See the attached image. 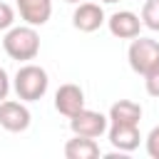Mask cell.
I'll list each match as a JSON object with an SVG mask.
<instances>
[{
  "instance_id": "1",
  "label": "cell",
  "mask_w": 159,
  "mask_h": 159,
  "mask_svg": "<svg viewBox=\"0 0 159 159\" xmlns=\"http://www.w3.org/2000/svg\"><path fill=\"white\" fill-rule=\"evenodd\" d=\"M2 50L10 60L17 62H30L37 57L40 52V35L35 25H12L10 30H5L2 37Z\"/></svg>"
},
{
  "instance_id": "2",
  "label": "cell",
  "mask_w": 159,
  "mask_h": 159,
  "mask_svg": "<svg viewBox=\"0 0 159 159\" xmlns=\"http://www.w3.org/2000/svg\"><path fill=\"white\" fill-rule=\"evenodd\" d=\"M47 87H50L47 70L40 67V65H32V62L22 65L15 72V77H12V89H15L17 99H22V102H37V99H42L45 92H47Z\"/></svg>"
},
{
  "instance_id": "3",
  "label": "cell",
  "mask_w": 159,
  "mask_h": 159,
  "mask_svg": "<svg viewBox=\"0 0 159 159\" xmlns=\"http://www.w3.org/2000/svg\"><path fill=\"white\" fill-rule=\"evenodd\" d=\"M127 60H129V67H132V72H137V75H147L149 72V67L159 60V42L157 40H152V37H134L132 40V45H129V50H127Z\"/></svg>"
},
{
  "instance_id": "4",
  "label": "cell",
  "mask_w": 159,
  "mask_h": 159,
  "mask_svg": "<svg viewBox=\"0 0 159 159\" xmlns=\"http://www.w3.org/2000/svg\"><path fill=\"white\" fill-rule=\"evenodd\" d=\"M70 129L72 134H80V137H102L107 129H109V117H104L102 112H94V109H80L75 117H70Z\"/></svg>"
},
{
  "instance_id": "5",
  "label": "cell",
  "mask_w": 159,
  "mask_h": 159,
  "mask_svg": "<svg viewBox=\"0 0 159 159\" xmlns=\"http://www.w3.org/2000/svg\"><path fill=\"white\" fill-rule=\"evenodd\" d=\"M30 122H32V114L22 99L20 102L17 99H2L0 102V127L5 132H12V134L25 132L30 127Z\"/></svg>"
},
{
  "instance_id": "6",
  "label": "cell",
  "mask_w": 159,
  "mask_h": 159,
  "mask_svg": "<svg viewBox=\"0 0 159 159\" xmlns=\"http://www.w3.org/2000/svg\"><path fill=\"white\" fill-rule=\"evenodd\" d=\"M107 22V15L99 2H77L72 12V25L80 32H94Z\"/></svg>"
},
{
  "instance_id": "7",
  "label": "cell",
  "mask_w": 159,
  "mask_h": 159,
  "mask_svg": "<svg viewBox=\"0 0 159 159\" xmlns=\"http://www.w3.org/2000/svg\"><path fill=\"white\" fill-rule=\"evenodd\" d=\"M107 27L119 40H134L142 32V17L132 10H117L107 17Z\"/></svg>"
},
{
  "instance_id": "8",
  "label": "cell",
  "mask_w": 159,
  "mask_h": 159,
  "mask_svg": "<svg viewBox=\"0 0 159 159\" xmlns=\"http://www.w3.org/2000/svg\"><path fill=\"white\" fill-rule=\"evenodd\" d=\"M55 109L60 114H65L67 119L75 117L80 109H84V92L80 84H72V82H65L57 87L55 92Z\"/></svg>"
},
{
  "instance_id": "9",
  "label": "cell",
  "mask_w": 159,
  "mask_h": 159,
  "mask_svg": "<svg viewBox=\"0 0 159 159\" xmlns=\"http://www.w3.org/2000/svg\"><path fill=\"white\" fill-rule=\"evenodd\" d=\"M107 137H109V144L119 152H134L142 142L139 124H109Z\"/></svg>"
},
{
  "instance_id": "10",
  "label": "cell",
  "mask_w": 159,
  "mask_h": 159,
  "mask_svg": "<svg viewBox=\"0 0 159 159\" xmlns=\"http://www.w3.org/2000/svg\"><path fill=\"white\" fill-rule=\"evenodd\" d=\"M15 5L20 17L35 27H42L52 15V0H15Z\"/></svg>"
},
{
  "instance_id": "11",
  "label": "cell",
  "mask_w": 159,
  "mask_h": 159,
  "mask_svg": "<svg viewBox=\"0 0 159 159\" xmlns=\"http://www.w3.org/2000/svg\"><path fill=\"white\" fill-rule=\"evenodd\" d=\"M109 124H139L142 119V107L139 102L132 99H119L109 107Z\"/></svg>"
},
{
  "instance_id": "12",
  "label": "cell",
  "mask_w": 159,
  "mask_h": 159,
  "mask_svg": "<svg viewBox=\"0 0 159 159\" xmlns=\"http://www.w3.org/2000/svg\"><path fill=\"white\" fill-rule=\"evenodd\" d=\"M65 157L67 159H97L99 157V144L92 137H80L75 134L65 144Z\"/></svg>"
},
{
  "instance_id": "13",
  "label": "cell",
  "mask_w": 159,
  "mask_h": 159,
  "mask_svg": "<svg viewBox=\"0 0 159 159\" xmlns=\"http://www.w3.org/2000/svg\"><path fill=\"white\" fill-rule=\"evenodd\" d=\"M142 25L159 32V0H147L142 5Z\"/></svg>"
},
{
  "instance_id": "14",
  "label": "cell",
  "mask_w": 159,
  "mask_h": 159,
  "mask_svg": "<svg viewBox=\"0 0 159 159\" xmlns=\"http://www.w3.org/2000/svg\"><path fill=\"white\" fill-rule=\"evenodd\" d=\"M144 89L149 97H159V60L149 67V72L144 75Z\"/></svg>"
},
{
  "instance_id": "15",
  "label": "cell",
  "mask_w": 159,
  "mask_h": 159,
  "mask_svg": "<svg viewBox=\"0 0 159 159\" xmlns=\"http://www.w3.org/2000/svg\"><path fill=\"white\" fill-rule=\"evenodd\" d=\"M144 147H147V154H149L152 159H159V124H157V127L147 134Z\"/></svg>"
},
{
  "instance_id": "16",
  "label": "cell",
  "mask_w": 159,
  "mask_h": 159,
  "mask_svg": "<svg viewBox=\"0 0 159 159\" xmlns=\"http://www.w3.org/2000/svg\"><path fill=\"white\" fill-rule=\"evenodd\" d=\"M12 25H15V10L12 5L0 0V30H10Z\"/></svg>"
},
{
  "instance_id": "17",
  "label": "cell",
  "mask_w": 159,
  "mask_h": 159,
  "mask_svg": "<svg viewBox=\"0 0 159 159\" xmlns=\"http://www.w3.org/2000/svg\"><path fill=\"white\" fill-rule=\"evenodd\" d=\"M7 92H10V77H7L5 67H0V102L7 99Z\"/></svg>"
},
{
  "instance_id": "18",
  "label": "cell",
  "mask_w": 159,
  "mask_h": 159,
  "mask_svg": "<svg viewBox=\"0 0 159 159\" xmlns=\"http://www.w3.org/2000/svg\"><path fill=\"white\" fill-rule=\"evenodd\" d=\"M99 2H109L112 5V2H122V0H99Z\"/></svg>"
},
{
  "instance_id": "19",
  "label": "cell",
  "mask_w": 159,
  "mask_h": 159,
  "mask_svg": "<svg viewBox=\"0 0 159 159\" xmlns=\"http://www.w3.org/2000/svg\"><path fill=\"white\" fill-rule=\"evenodd\" d=\"M65 2H70V5H77V2H80V0H65Z\"/></svg>"
}]
</instances>
